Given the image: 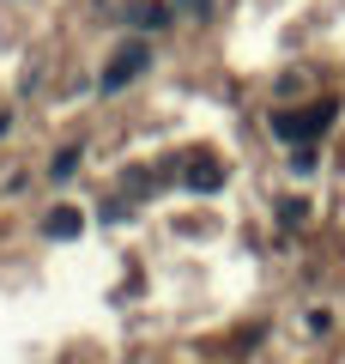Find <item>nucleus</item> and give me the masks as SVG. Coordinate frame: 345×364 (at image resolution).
Instances as JSON below:
<instances>
[{
	"label": "nucleus",
	"instance_id": "3",
	"mask_svg": "<svg viewBox=\"0 0 345 364\" xmlns=\"http://www.w3.org/2000/svg\"><path fill=\"white\" fill-rule=\"evenodd\" d=\"M182 182H188L194 195H212V188H224V164H218V158H206V152H194L188 164H182Z\"/></svg>",
	"mask_w": 345,
	"mask_h": 364
},
{
	"label": "nucleus",
	"instance_id": "5",
	"mask_svg": "<svg viewBox=\"0 0 345 364\" xmlns=\"http://www.w3.org/2000/svg\"><path fill=\"white\" fill-rule=\"evenodd\" d=\"M85 231V219H79V207H55L49 219H43V237H55V243H67V237Z\"/></svg>",
	"mask_w": 345,
	"mask_h": 364
},
{
	"label": "nucleus",
	"instance_id": "2",
	"mask_svg": "<svg viewBox=\"0 0 345 364\" xmlns=\"http://www.w3.org/2000/svg\"><path fill=\"white\" fill-rule=\"evenodd\" d=\"M146 67H152V49H146V43H128V49H121L109 67H103V91H121L128 79H140Z\"/></svg>",
	"mask_w": 345,
	"mask_h": 364
},
{
	"label": "nucleus",
	"instance_id": "1",
	"mask_svg": "<svg viewBox=\"0 0 345 364\" xmlns=\"http://www.w3.org/2000/svg\"><path fill=\"white\" fill-rule=\"evenodd\" d=\"M333 116H339V104H309L303 116H273V134H279V140H291V146H309V140H321V134L333 128Z\"/></svg>",
	"mask_w": 345,
	"mask_h": 364
},
{
	"label": "nucleus",
	"instance_id": "4",
	"mask_svg": "<svg viewBox=\"0 0 345 364\" xmlns=\"http://www.w3.org/2000/svg\"><path fill=\"white\" fill-rule=\"evenodd\" d=\"M121 18H128L133 31H158V25H170V6H158V0H128Z\"/></svg>",
	"mask_w": 345,
	"mask_h": 364
},
{
	"label": "nucleus",
	"instance_id": "7",
	"mask_svg": "<svg viewBox=\"0 0 345 364\" xmlns=\"http://www.w3.org/2000/svg\"><path fill=\"white\" fill-rule=\"evenodd\" d=\"M176 6H182V13H194V18H206V13H212V0H176Z\"/></svg>",
	"mask_w": 345,
	"mask_h": 364
},
{
	"label": "nucleus",
	"instance_id": "6",
	"mask_svg": "<svg viewBox=\"0 0 345 364\" xmlns=\"http://www.w3.org/2000/svg\"><path fill=\"white\" fill-rule=\"evenodd\" d=\"M73 170H79V146H67V152H61V158L49 164V176H55V182H67Z\"/></svg>",
	"mask_w": 345,
	"mask_h": 364
}]
</instances>
